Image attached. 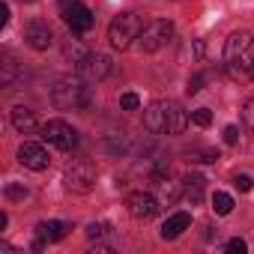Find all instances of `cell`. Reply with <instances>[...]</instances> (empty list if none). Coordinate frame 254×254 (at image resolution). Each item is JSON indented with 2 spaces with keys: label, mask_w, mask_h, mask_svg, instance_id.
<instances>
[{
  "label": "cell",
  "mask_w": 254,
  "mask_h": 254,
  "mask_svg": "<svg viewBox=\"0 0 254 254\" xmlns=\"http://www.w3.org/2000/svg\"><path fill=\"white\" fill-rule=\"evenodd\" d=\"M224 66L233 78H248L254 66V36L248 30H236L224 42Z\"/></svg>",
  "instance_id": "6da1fadb"
},
{
  "label": "cell",
  "mask_w": 254,
  "mask_h": 254,
  "mask_svg": "<svg viewBox=\"0 0 254 254\" xmlns=\"http://www.w3.org/2000/svg\"><path fill=\"white\" fill-rule=\"evenodd\" d=\"M51 102H54V108H60V111H78V108H87V102H90V93H87V87H84V78L78 75V78H60L54 87H51Z\"/></svg>",
  "instance_id": "7a4b0ae2"
},
{
  "label": "cell",
  "mask_w": 254,
  "mask_h": 254,
  "mask_svg": "<svg viewBox=\"0 0 254 254\" xmlns=\"http://www.w3.org/2000/svg\"><path fill=\"white\" fill-rule=\"evenodd\" d=\"M141 30H144L141 15H135V12H120V15L111 21V27H108V39H111L114 48L126 51V48H129V45L141 36Z\"/></svg>",
  "instance_id": "3957f363"
},
{
  "label": "cell",
  "mask_w": 254,
  "mask_h": 254,
  "mask_svg": "<svg viewBox=\"0 0 254 254\" xmlns=\"http://www.w3.org/2000/svg\"><path fill=\"white\" fill-rule=\"evenodd\" d=\"M63 183H66L69 191L87 194V191L93 189V183H96V168H93V162H87V159H72V162L66 165Z\"/></svg>",
  "instance_id": "277c9868"
},
{
  "label": "cell",
  "mask_w": 254,
  "mask_h": 254,
  "mask_svg": "<svg viewBox=\"0 0 254 254\" xmlns=\"http://www.w3.org/2000/svg\"><path fill=\"white\" fill-rule=\"evenodd\" d=\"M171 36H174V24L171 21H165V18H156V21H150L144 30H141V51H147V54H156V51H162L168 42H171Z\"/></svg>",
  "instance_id": "5b68a950"
},
{
  "label": "cell",
  "mask_w": 254,
  "mask_h": 254,
  "mask_svg": "<svg viewBox=\"0 0 254 254\" xmlns=\"http://www.w3.org/2000/svg\"><path fill=\"white\" fill-rule=\"evenodd\" d=\"M42 138L48 144H54L57 150H75L78 147V132L72 129L66 120H48L42 126Z\"/></svg>",
  "instance_id": "8992f818"
},
{
  "label": "cell",
  "mask_w": 254,
  "mask_h": 254,
  "mask_svg": "<svg viewBox=\"0 0 254 254\" xmlns=\"http://www.w3.org/2000/svg\"><path fill=\"white\" fill-rule=\"evenodd\" d=\"M111 69H114V63H111L108 54H87V57L78 63V75H81L84 81H102V78L111 75Z\"/></svg>",
  "instance_id": "52a82bcc"
},
{
  "label": "cell",
  "mask_w": 254,
  "mask_h": 254,
  "mask_svg": "<svg viewBox=\"0 0 254 254\" xmlns=\"http://www.w3.org/2000/svg\"><path fill=\"white\" fill-rule=\"evenodd\" d=\"M63 18H66V24H69L72 33H90L93 24H96L93 12H90L84 3H78V0H72L69 6H63Z\"/></svg>",
  "instance_id": "ba28073f"
},
{
  "label": "cell",
  "mask_w": 254,
  "mask_h": 254,
  "mask_svg": "<svg viewBox=\"0 0 254 254\" xmlns=\"http://www.w3.org/2000/svg\"><path fill=\"white\" fill-rule=\"evenodd\" d=\"M126 206H129V215L138 218V221H150L159 212V200L150 191H132L129 200H126Z\"/></svg>",
  "instance_id": "9c48e42d"
},
{
  "label": "cell",
  "mask_w": 254,
  "mask_h": 254,
  "mask_svg": "<svg viewBox=\"0 0 254 254\" xmlns=\"http://www.w3.org/2000/svg\"><path fill=\"white\" fill-rule=\"evenodd\" d=\"M24 39H27V45H30V48H36V51H45V48L51 45L54 33H51L48 21H42V18H33V21H27V27H24Z\"/></svg>",
  "instance_id": "30bf717a"
},
{
  "label": "cell",
  "mask_w": 254,
  "mask_h": 254,
  "mask_svg": "<svg viewBox=\"0 0 254 254\" xmlns=\"http://www.w3.org/2000/svg\"><path fill=\"white\" fill-rule=\"evenodd\" d=\"M18 162H21L24 168H30V171H45V168L51 165V156H48V150H45L42 144H21Z\"/></svg>",
  "instance_id": "8fae6325"
},
{
  "label": "cell",
  "mask_w": 254,
  "mask_h": 254,
  "mask_svg": "<svg viewBox=\"0 0 254 254\" xmlns=\"http://www.w3.org/2000/svg\"><path fill=\"white\" fill-rule=\"evenodd\" d=\"M144 129L153 135H165L168 132V102H153L144 111Z\"/></svg>",
  "instance_id": "7c38bea8"
},
{
  "label": "cell",
  "mask_w": 254,
  "mask_h": 254,
  "mask_svg": "<svg viewBox=\"0 0 254 254\" xmlns=\"http://www.w3.org/2000/svg\"><path fill=\"white\" fill-rule=\"evenodd\" d=\"M12 126L18 132H24V135H30V132H36L39 129V120H36V111H30V108H12Z\"/></svg>",
  "instance_id": "4fadbf2b"
},
{
  "label": "cell",
  "mask_w": 254,
  "mask_h": 254,
  "mask_svg": "<svg viewBox=\"0 0 254 254\" xmlns=\"http://www.w3.org/2000/svg\"><path fill=\"white\" fill-rule=\"evenodd\" d=\"M189 126V114L180 102H168V135H183Z\"/></svg>",
  "instance_id": "5bb4252c"
},
{
  "label": "cell",
  "mask_w": 254,
  "mask_h": 254,
  "mask_svg": "<svg viewBox=\"0 0 254 254\" xmlns=\"http://www.w3.org/2000/svg\"><path fill=\"white\" fill-rule=\"evenodd\" d=\"M66 230H69L66 221H39L36 224V239L39 242H57V239L66 236Z\"/></svg>",
  "instance_id": "9a60e30c"
},
{
  "label": "cell",
  "mask_w": 254,
  "mask_h": 254,
  "mask_svg": "<svg viewBox=\"0 0 254 254\" xmlns=\"http://www.w3.org/2000/svg\"><path fill=\"white\" fill-rule=\"evenodd\" d=\"M191 224V215L189 212H174L165 224H162V239H177L183 230H189Z\"/></svg>",
  "instance_id": "2e32d148"
},
{
  "label": "cell",
  "mask_w": 254,
  "mask_h": 254,
  "mask_svg": "<svg viewBox=\"0 0 254 254\" xmlns=\"http://www.w3.org/2000/svg\"><path fill=\"white\" fill-rule=\"evenodd\" d=\"M183 186H186V197L197 206V203L203 200V186H206V180H203L200 174H189V177L183 180Z\"/></svg>",
  "instance_id": "e0dca14e"
},
{
  "label": "cell",
  "mask_w": 254,
  "mask_h": 254,
  "mask_svg": "<svg viewBox=\"0 0 254 254\" xmlns=\"http://www.w3.org/2000/svg\"><path fill=\"white\" fill-rule=\"evenodd\" d=\"M0 69H3V72H0V84H3V87H12L15 78H18V63H15L9 54H3V63H0Z\"/></svg>",
  "instance_id": "ac0fdd59"
},
{
  "label": "cell",
  "mask_w": 254,
  "mask_h": 254,
  "mask_svg": "<svg viewBox=\"0 0 254 254\" xmlns=\"http://www.w3.org/2000/svg\"><path fill=\"white\" fill-rule=\"evenodd\" d=\"M159 194H162V200L171 206V203H177V200H180L183 189H180V183H168V180H159Z\"/></svg>",
  "instance_id": "d6986e66"
},
{
  "label": "cell",
  "mask_w": 254,
  "mask_h": 254,
  "mask_svg": "<svg viewBox=\"0 0 254 254\" xmlns=\"http://www.w3.org/2000/svg\"><path fill=\"white\" fill-rule=\"evenodd\" d=\"M212 209H215V215H230L233 212V197L227 191H215L212 194Z\"/></svg>",
  "instance_id": "ffe728a7"
},
{
  "label": "cell",
  "mask_w": 254,
  "mask_h": 254,
  "mask_svg": "<svg viewBox=\"0 0 254 254\" xmlns=\"http://www.w3.org/2000/svg\"><path fill=\"white\" fill-rule=\"evenodd\" d=\"M63 54H66V57H69V60H72V63H81V60H84V57H87V54H90V51H84V48H81V42H78V39H75V42H72V39H69V42H66V45H63Z\"/></svg>",
  "instance_id": "44dd1931"
},
{
  "label": "cell",
  "mask_w": 254,
  "mask_h": 254,
  "mask_svg": "<svg viewBox=\"0 0 254 254\" xmlns=\"http://www.w3.org/2000/svg\"><path fill=\"white\" fill-rule=\"evenodd\" d=\"M191 123L200 126V129H206V126L212 123V111H209V108H197V111H191Z\"/></svg>",
  "instance_id": "7402d4cb"
},
{
  "label": "cell",
  "mask_w": 254,
  "mask_h": 254,
  "mask_svg": "<svg viewBox=\"0 0 254 254\" xmlns=\"http://www.w3.org/2000/svg\"><path fill=\"white\" fill-rule=\"evenodd\" d=\"M108 233H111V224H108V221H99V224H90V227H87V236H90V239H102V236H108Z\"/></svg>",
  "instance_id": "603a6c76"
},
{
  "label": "cell",
  "mask_w": 254,
  "mask_h": 254,
  "mask_svg": "<svg viewBox=\"0 0 254 254\" xmlns=\"http://www.w3.org/2000/svg\"><path fill=\"white\" fill-rule=\"evenodd\" d=\"M120 105H123V111H138L141 108V99L135 93H123L120 96Z\"/></svg>",
  "instance_id": "cb8c5ba5"
},
{
  "label": "cell",
  "mask_w": 254,
  "mask_h": 254,
  "mask_svg": "<svg viewBox=\"0 0 254 254\" xmlns=\"http://www.w3.org/2000/svg\"><path fill=\"white\" fill-rule=\"evenodd\" d=\"M206 78H209V75H194V78H189V87H186V93H189V96L200 93V90H203V84H206Z\"/></svg>",
  "instance_id": "d4e9b609"
},
{
  "label": "cell",
  "mask_w": 254,
  "mask_h": 254,
  "mask_svg": "<svg viewBox=\"0 0 254 254\" xmlns=\"http://www.w3.org/2000/svg\"><path fill=\"white\" fill-rule=\"evenodd\" d=\"M3 191H6L9 200H24V197H27V189H24V186H15V183H9Z\"/></svg>",
  "instance_id": "484cf974"
},
{
  "label": "cell",
  "mask_w": 254,
  "mask_h": 254,
  "mask_svg": "<svg viewBox=\"0 0 254 254\" xmlns=\"http://www.w3.org/2000/svg\"><path fill=\"white\" fill-rule=\"evenodd\" d=\"M191 162H218V153L215 150H194Z\"/></svg>",
  "instance_id": "4316f807"
},
{
  "label": "cell",
  "mask_w": 254,
  "mask_h": 254,
  "mask_svg": "<svg viewBox=\"0 0 254 254\" xmlns=\"http://www.w3.org/2000/svg\"><path fill=\"white\" fill-rule=\"evenodd\" d=\"M242 120H245V126L254 132V99H248L245 102V108H242Z\"/></svg>",
  "instance_id": "83f0119b"
},
{
  "label": "cell",
  "mask_w": 254,
  "mask_h": 254,
  "mask_svg": "<svg viewBox=\"0 0 254 254\" xmlns=\"http://www.w3.org/2000/svg\"><path fill=\"white\" fill-rule=\"evenodd\" d=\"M233 183H236V189H239V191H251V186H254V183H251V177H248V174H239V177H236V180H233Z\"/></svg>",
  "instance_id": "f1b7e54d"
},
{
  "label": "cell",
  "mask_w": 254,
  "mask_h": 254,
  "mask_svg": "<svg viewBox=\"0 0 254 254\" xmlns=\"http://www.w3.org/2000/svg\"><path fill=\"white\" fill-rule=\"evenodd\" d=\"M239 141V129H236V126H227V129H224V144H236Z\"/></svg>",
  "instance_id": "f546056e"
},
{
  "label": "cell",
  "mask_w": 254,
  "mask_h": 254,
  "mask_svg": "<svg viewBox=\"0 0 254 254\" xmlns=\"http://www.w3.org/2000/svg\"><path fill=\"white\" fill-rule=\"evenodd\" d=\"M245 248H248V245H245V239H239V236H236V239H230V242H227V251H239V254H242V251H245Z\"/></svg>",
  "instance_id": "4dcf8cb0"
},
{
  "label": "cell",
  "mask_w": 254,
  "mask_h": 254,
  "mask_svg": "<svg viewBox=\"0 0 254 254\" xmlns=\"http://www.w3.org/2000/svg\"><path fill=\"white\" fill-rule=\"evenodd\" d=\"M9 21V6L3 3V6H0V24H6Z\"/></svg>",
  "instance_id": "1f68e13d"
},
{
  "label": "cell",
  "mask_w": 254,
  "mask_h": 254,
  "mask_svg": "<svg viewBox=\"0 0 254 254\" xmlns=\"http://www.w3.org/2000/svg\"><path fill=\"white\" fill-rule=\"evenodd\" d=\"M248 78H254V66H251V72H248Z\"/></svg>",
  "instance_id": "d6a6232c"
},
{
  "label": "cell",
  "mask_w": 254,
  "mask_h": 254,
  "mask_svg": "<svg viewBox=\"0 0 254 254\" xmlns=\"http://www.w3.org/2000/svg\"><path fill=\"white\" fill-rule=\"evenodd\" d=\"M21 3H33V0H21Z\"/></svg>",
  "instance_id": "836d02e7"
}]
</instances>
